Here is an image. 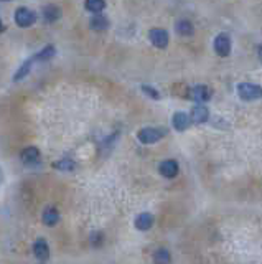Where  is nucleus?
Masks as SVG:
<instances>
[{
	"mask_svg": "<svg viewBox=\"0 0 262 264\" xmlns=\"http://www.w3.org/2000/svg\"><path fill=\"white\" fill-rule=\"evenodd\" d=\"M13 18H15V24L19 25L20 28H28V26H31L37 22V13L26 7H19L15 10Z\"/></svg>",
	"mask_w": 262,
	"mask_h": 264,
	"instance_id": "f257e3e1",
	"label": "nucleus"
},
{
	"mask_svg": "<svg viewBox=\"0 0 262 264\" xmlns=\"http://www.w3.org/2000/svg\"><path fill=\"white\" fill-rule=\"evenodd\" d=\"M238 94L244 101H257V99H262V88L257 84L242 83L238 86Z\"/></svg>",
	"mask_w": 262,
	"mask_h": 264,
	"instance_id": "f03ea898",
	"label": "nucleus"
},
{
	"mask_svg": "<svg viewBox=\"0 0 262 264\" xmlns=\"http://www.w3.org/2000/svg\"><path fill=\"white\" fill-rule=\"evenodd\" d=\"M214 52L219 56H228L231 53V38L226 33H219L214 38Z\"/></svg>",
	"mask_w": 262,
	"mask_h": 264,
	"instance_id": "7ed1b4c3",
	"label": "nucleus"
},
{
	"mask_svg": "<svg viewBox=\"0 0 262 264\" xmlns=\"http://www.w3.org/2000/svg\"><path fill=\"white\" fill-rule=\"evenodd\" d=\"M139 140L142 144H155L159 142L162 137V132L159 129H153V127H145V129H141L137 134Z\"/></svg>",
	"mask_w": 262,
	"mask_h": 264,
	"instance_id": "20e7f679",
	"label": "nucleus"
},
{
	"mask_svg": "<svg viewBox=\"0 0 262 264\" xmlns=\"http://www.w3.org/2000/svg\"><path fill=\"white\" fill-rule=\"evenodd\" d=\"M150 42L153 47L165 48L170 42V36L164 28H153V30H150Z\"/></svg>",
	"mask_w": 262,
	"mask_h": 264,
	"instance_id": "39448f33",
	"label": "nucleus"
},
{
	"mask_svg": "<svg viewBox=\"0 0 262 264\" xmlns=\"http://www.w3.org/2000/svg\"><path fill=\"white\" fill-rule=\"evenodd\" d=\"M33 254L40 261H48L49 259V246L43 238H38L33 243Z\"/></svg>",
	"mask_w": 262,
	"mask_h": 264,
	"instance_id": "423d86ee",
	"label": "nucleus"
},
{
	"mask_svg": "<svg viewBox=\"0 0 262 264\" xmlns=\"http://www.w3.org/2000/svg\"><path fill=\"white\" fill-rule=\"evenodd\" d=\"M159 170H160L162 175L167 177V179H173V177H177L180 167H178V163L175 160H164L160 163Z\"/></svg>",
	"mask_w": 262,
	"mask_h": 264,
	"instance_id": "0eeeda50",
	"label": "nucleus"
},
{
	"mask_svg": "<svg viewBox=\"0 0 262 264\" xmlns=\"http://www.w3.org/2000/svg\"><path fill=\"white\" fill-rule=\"evenodd\" d=\"M40 150L37 147H33V145H30V147H26L22 150V154H20V158H22V162L24 163H37L40 160Z\"/></svg>",
	"mask_w": 262,
	"mask_h": 264,
	"instance_id": "6e6552de",
	"label": "nucleus"
},
{
	"mask_svg": "<svg viewBox=\"0 0 262 264\" xmlns=\"http://www.w3.org/2000/svg\"><path fill=\"white\" fill-rule=\"evenodd\" d=\"M190 98H191L193 101H198V103L208 101V99L211 98V91L203 84L195 86V88H191V91H190Z\"/></svg>",
	"mask_w": 262,
	"mask_h": 264,
	"instance_id": "1a4fd4ad",
	"label": "nucleus"
},
{
	"mask_svg": "<svg viewBox=\"0 0 262 264\" xmlns=\"http://www.w3.org/2000/svg\"><path fill=\"white\" fill-rule=\"evenodd\" d=\"M171 122H173V127L177 131H187L190 124H191V116H187L185 112H177V114L173 116V119H171Z\"/></svg>",
	"mask_w": 262,
	"mask_h": 264,
	"instance_id": "9d476101",
	"label": "nucleus"
},
{
	"mask_svg": "<svg viewBox=\"0 0 262 264\" xmlns=\"http://www.w3.org/2000/svg\"><path fill=\"white\" fill-rule=\"evenodd\" d=\"M43 223L47 226H55L58 221H60V211L56 210L55 207H48L43 210V216H42Z\"/></svg>",
	"mask_w": 262,
	"mask_h": 264,
	"instance_id": "9b49d317",
	"label": "nucleus"
},
{
	"mask_svg": "<svg viewBox=\"0 0 262 264\" xmlns=\"http://www.w3.org/2000/svg\"><path fill=\"white\" fill-rule=\"evenodd\" d=\"M33 63H35V58H30V60H26V61L22 63L20 68H19V70H17V73H15V75H13V81H15V83H19V81L25 79L26 76L30 75Z\"/></svg>",
	"mask_w": 262,
	"mask_h": 264,
	"instance_id": "f8f14e48",
	"label": "nucleus"
},
{
	"mask_svg": "<svg viewBox=\"0 0 262 264\" xmlns=\"http://www.w3.org/2000/svg\"><path fill=\"white\" fill-rule=\"evenodd\" d=\"M208 117H210V111L201 106V104H198V106H195L191 109V121L196 122V124H203V122L208 121Z\"/></svg>",
	"mask_w": 262,
	"mask_h": 264,
	"instance_id": "ddd939ff",
	"label": "nucleus"
},
{
	"mask_svg": "<svg viewBox=\"0 0 262 264\" xmlns=\"http://www.w3.org/2000/svg\"><path fill=\"white\" fill-rule=\"evenodd\" d=\"M42 15L45 18V22H48V24H55L56 20H60L61 10H60V7H56V5H47L43 8Z\"/></svg>",
	"mask_w": 262,
	"mask_h": 264,
	"instance_id": "4468645a",
	"label": "nucleus"
},
{
	"mask_svg": "<svg viewBox=\"0 0 262 264\" xmlns=\"http://www.w3.org/2000/svg\"><path fill=\"white\" fill-rule=\"evenodd\" d=\"M135 226H137L141 231H147L153 226V216L150 213H141L135 220Z\"/></svg>",
	"mask_w": 262,
	"mask_h": 264,
	"instance_id": "2eb2a0df",
	"label": "nucleus"
},
{
	"mask_svg": "<svg viewBox=\"0 0 262 264\" xmlns=\"http://www.w3.org/2000/svg\"><path fill=\"white\" fill-rule=\"evenodd\" d=\"M89 25H91L93 30L102 31V30H106L107 26H109V20H107V18L104 17V15H101V13H94V17L91 18Z\"/></svg>",
	"mask_w": 262,
	"mask_h": 264,
	"instance_id": "dca6fc26",
	"label": "nucleus"
},
{
	"mask_svg": "<svg viewBox=\"0 0 262 264\" xmlns=\"http://www.w3.org/2000/svg\"><path fill=\"white\" fill-rule=\"evenodd\" d=\"M55 53H56V48L53 47V45H47V47L43 50H40L33 58H35V61H48L55 56Z\"/></svg>",
	"mask_w": 262,
	"mask_h": 264,
	"instance_id": "f3484780",
	"label": "nucleus"
},
{
	"mask_svg": "<svg viewBox=\"0 0 262 264\" xmlns=\"http://www.w3.org/2000/svg\"><path fill=\"white\" fill-rule=\"evenodd\" d=\"M86 10L91 13H101L106 8V2L104 0H86Z\"/></svg>",
	"mask_w": 262,
	"mask_h": 264,
	"instance_id": "a211bd4d",
	"label": "nucleus"
},
{
	"mask_svg": "<svg viewBox=\"0 0 262 264\" xmlns=\"http://www.w3.org/2000/svg\"><path fill=\"white\" fill-rule=\"evenodd\" d=\"M177 31L182 36H190V35H193V24L190 20H180L178 24H177Z\"/></svg>",
	"mask_w": 262,
	"mask_h": 264,
	"instance_id": "6ab92c4d",
	"label": "nucleus"
},
{
	"mask_svg": "<svg viewBox=\"0 0 262 264\" xmlns=\"http://www.w3.org/2000/svg\"><path fill=\"white\" fill-rule=\"evenodd\" d=\"M55 168L61 172H73L76 168V163L74 160H71V158H61V160H58L55 163Z\"/></svg>",
	"mask_w": 262,
	"mask_h": 264,
	"instance_id": "aec40b11",
	"label": "nucleus"
},
{
	"mask_svg": "<svg viewBox=\"0 0 262 264\" xmlns=\"http://www.w3.org/2000/svg\"><path fill=\"white\" fill-rule=\"evenodd\" d=\"M170 261V253L167 249H159L155 253V263H168Z\"/></svg>",
	"mask_w": 262,
	"mask_h": 264,
	"instance_id": "412c9836",
	"label": "nucleus"
},
{
	"mask_svg": "<svg viewBox=\"0 0 262 264\" xmlns=\"http://www.w3.org/2000/svg\"><path fill=\"white\" fill-rule=\"evenodd\" d=\"M142 91H143L145 94H148L150 98H153V99H160L159 91H155V89L152 88V86H145V84H143V86H142Z\"/></svg>",
	"mask_w": 262,
	"mask_h": 264,
	"instance_id": "4be33fe9",
	"label": "nucleus"
},
{
	"mask_svg": "<svg viewBox=\"0 0 262 264\" xmlns=\"http://www.w3.org/2000/svg\"><path fill=\"white\" fill-rule=\"evenodd\" d=\"M91 238H93V244H96V246H99V244H101V239H99V238H101V235H99V233L93 235Z\"/></svg>",
	"mask_w": 262,
	"mask_h": 264,
	"instance_id": "5701e85b",
	"label": "nucleus"
},
{
	"mask_svg": "<svg viewBox=\"0 0 262 264\" xmlns=\"http://www.w3.org/2000/svg\"><path fill=\"white\" fill-rule=\"evenodd\" d=\"M257 54H259V60L262 63V47H259V50H257Z\"/></svg>",
	"mask_w": 262,
	"mask_h": 264,
	"instance_id": "b1692460",
	"label": "nucleus"
},
{
	"mask_svg": "<svg viewBox=\"0 0 262 264\" xmlns=\"http://www.w3.org/2000/svg\"><path fill=\"white\" fill-rule=\"evenodd\" d=\"M2 182H3V170L0 168V184H2Z\"/></svg>",
	"mask_w": 262,
	"mask_h": 264,
	"instance_id": "393cba45",
	"label": "nucleus"
},
{
	"mask_svg": "<svg viewBox=\"0 0 262 264\" xmlns=\"http://www.w3.org/2000/svg\"><path fill=\"white\" fill-rule=\"evenodd\" d=\"M3 31V24H2V20H0V33Z\"/></svg>",
	"mask_w": 262,
	"mask_h": 264,
	"instance_id": "a878e982",
	"label": "nucleus"
},
{
	"mask_svg": "<svg viewBox=\"0 0 262 264\" xmlns=\"http://www.w3.org/2000/svg\"><path fill=\"white\" fill-rule=\"evenodd\" d=\"M0 2H8V0H0Z\"/></svg>",
	"mask_w": 262,
	"mask_h": 264,
	"instance_id": "bb28decb",
	"label": "nucleus"
}]
</instances>
